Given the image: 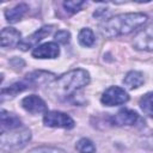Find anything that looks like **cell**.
Wrapping results in <instances>:
<instances>
[{
  "label": "cell",
  "mask_w": 153,
  "mask_h": 153,
  "mask_svg": "<svg viewBox=\"0 0 153 153\" xmlns=\"http://www.w3.org/2000/svg\"><path fill=\"white\" fill-rule=\"evenodd\" d=\"M143 75L141 72H137V71H130L126 74L124 79H123V84L130 88V90H134V88H137L140 87L142 84H143Z\"/></svg>",
  "instance_id": "obj_14"
},
{
  "label": "cell",
  "mask_w": 153,
  "mask_h": 153,
  "mask_svg": "<svg viewBox=\"0 0 153 153\" xmlns=\"http://www.w3.org/2000/svg\"><path fill=\"white\" fill-rule=\"evenodd\" d=\"M148 17L141 12L135 13H122L109 18L100 26V32L104 37L112 38L123 35H128L143 26L147 23Z\"/></svg>",
  "instance_id": "obj_1"
},
{
  "label": "cell",
  "mask_w": 153,
  "mask_h": 153,
  "mask_svg": "<svg viewBox=\"0 0 153 153\" xmlns=\"http://www.w3.org/2000/svg\"><path fill=\"white\" fill-rule=\"evenodd\" d=\"M78 39H79V43L84 47H92L94 44V35H93L92 30L88 27L80 30Z\"/></svg>",
  "instance_id": "obj_16"
},
{
  "label": "cell",
  "mask_w": 153,
  "mask_h": 153,
  "mask_svg": "<svg viewBox=\"0 0 153 153\" xmlns=\"http://www.w3.org/2000/svg\"><path fill=\"white\" fill-rule=\"evenodd\" d=\"M22 106L24 110H26L30 114H42V112L47 111L45 102L36 94H30V96H26L25 98H23Z\"/></svg>",
  "instance_id": "obj_9"
},
{
  "label": "cell",
  "mask_w": 153,
  "mask_h": 153,
  "mask_svg": "<svg viewBox=\"0 0 153 153\" xmlns=\"http://www.w3.org/2000/svg\"><path fill=\"white\" fill-rule=\"evenodd\" d=\"M29 153H66L63 149L57 147H50V146H41L31 149Z\"/></svg>",
  "instance_id": "obj_18"
},
{
  "label": "cell",
  "mask_w": 153,
  "mask_h": 153,
  "mask_svg": "<svg viewBox=\"0 0 153 153\" xmlns=\"http://www.w3.org/2000/svg\"><path fill=\"white\" fill-rule=\"evenodd\" d=\"M85 5L84 1H65L63 2V7L66 8V11L71 12V13H75L78 11H80V8Z\"/></svg>",
  "instance_id": "obj_19"
},
{
  "label": "cell",
  "mask_w": 153,
  "mask_h": 153,
  "mask_svg": "<svg viewBox=\"0 0 153 153\" xmlns=\"http://www.w3.org/2000/svg\"><path fill=\"white\" fill-rule=\"evenodd\" d=\"M0 118H1V131H6V130H12V129H17V128H20L23 127V123L20 121L19 117H17L16 115L13 114H10L7 112L6 110H1V115H0Z\"/></svg>",
  "instance_id": "obj_12"
},
{
  "label": "cell",
  "mask_w": 153,
  "mask_h": 153,
  "mask_svg": "<svg viewBox=\"0 0 153 153\" xmlns=\"http://www.w3.org/2000/svg\"><path fill=\"white\" fill-rule=\"evenodd\" d=\"M60 55L59 44L55 42H47L35 47L32 56L36 59H55Z\"/></svg>",
  "instance_id": "obj_8"
},
{
  "label": "cell",
  "mask_w": 153,
  "mask_h": 153,
  "mask_svg": "<svg viewBox=\"0 0 153 153\" xmlns=\"http://www.w3.org/2000/svg\"><path fill=\"white\" fill-rule=\"evenodd\" d=\"M20 41V32L14 27H4L1 30V47H14Z\"/></svg>",
  "instance_id": "obj_11"
},
{
  "label": "cell",
  "mask_w": 153,
  "mask_h": 153,
  "mask_svg": "<svg viewBox=\"0 0 153 153\" xmlns=\"http://www.w3.org/2000/svg\"><path fill=\"white\" fill-rule=\"evenodd\" d=\"M43 123L47 127L51 128H63V129H72L74 127L73 118L61 111H48L43 116Z\"/></svg>",
  "instance_id": "obj_4"
},
{
  "label": "cell",
  "mask_w": 153,
  "mask_h": 153,
  "mask_svg": "<svg viewBox=\"0 0 153 153\" xmlns=\"http://www.w3.org/2000/svg\"><path fill=\"white\" fill-rule=\"evenodd\" d=\"M90 82V74L81 68L69 71L57 78L51 91L57 97H68Z\"/></svg>",
  "instance_id": "obj_2"
},
{
  "label": "cell",
  "mask_w": 153,
  "mask_h": 153,
  "mask_svg": "<svg viewBox=\"0 0 153 153\" xmlns=\"http://www.w3.org/2000/svg\"><path fill=\"white\" fill-rule=\"evenodd\" d=\"M112 121L116 126H134L140 121V116L134 110L122 109L112 117Z\"/></svg>",
  "instance_id": "obj_10"
},
{
  "label": "cell",
  "mask_w": 153,
  "mask_h": 153,
  "mask_svg": "<svg viewBox=\"0 0 153 153\" xmlns=\"http://www.w3.org/2000/svg\"><path fill=\"white\" fill-rule=\"evenodd\" d=\"M27 10H29V6L26 4H24V2L18 4L14 7L8 8V10L5 11L6 20L10 22V23H17L19 19L23 18V16L27 12Z\"/></svg>",
  "instance_id": "obj_13"
},
{
  "label": "cell",
  "mask_w": 153,
  "mask_h": 153,
  "mask_svg": "<svg viewBox=\"0 0 153 153\" xmlns=\"http://www.w3.org/2000/svg\"><path fill=\"white\" fill-rule=\"evenodd\" d=\"M75 148L79 153H94L96 152V146L93 145V142L88 139H80L76 145Z\"/></svg>",
  "instance_id": "obj_17"
},
{
  "label": "cell",
  "mask_w": 153,
  "mask_h": 153,
  "mask_svg": "<svg viewBox=\"0 0 153 153\" xmlns=\"http://www.w3.org/2000/svg\"><path fill=\"white\" fill-rule=\"evenodd\" d=\"M100 100L106 106H116L127 103L129 100V96L124 91V88L118 86H111L103 92Z\"/></svg>",
  "instance_id": "obj_5"
},
{
  "label": "cell",
  "mask_w": 153,
  "mask_h": 153,
  "mask_svg": "<svg viewBox=\"0 0 153 153\" xmlns=\"http://www.w3.org/2000/svg\"><path fill=\"white\" fill-rule=\"evenodd\" d=\"M139 105L141 110L149 117L153 118V92H148L140 98Z\"/></svg>",
  "instance_id": "obj_15"
},
{
  "label": "cell",
  "mask_w": 153,
  "mask_h": 153,
  "mask_svg": "<svg viewBox=\"0 0 153 153\" xmlns=\"http://www.w3.org/2000/svg\"><path fill=\"white\" fill-rule=\"evenodd\" d=\"M53 29H54L53 25H47V26H43V27L38 29V30L35 31L32 35L27 36L26 38H23V39L19 42L18 48H20L22 50L25 51V50H27V49L35 47L38 42H41L43 38H45L47 36H49V35L51 33Z\"/></svg>",
  "instance_id": "obj_7"
},
{
  "label": "cell",
  "mask_w": 153,
  "mask_h": 153,
  "mask_svg": "<svg viewBox=\"0 0 153 153\" xmlns=\"http://www.w3.org/2000/svg\"><path fill=\"white\" fill-rule=\"evenodd\" d=\"M69 38H71V33L67 31V30H59L56 33H55V41L57 43H61V44H66L69 42Z\"/></svg>",
  "instance_id": "obj_20"
},
{
  "label": "cell",
  "mask_w": 153,
  "mask_h": 153,
  "mask_svg": "<svg viewBox=\"0 0 153 153\" xmlns=\"http://www.w3.org/2000/svg\"><path fill=\"white\" fill-rule=\"evenodd\" d=\"M133 47L137 50L153 51V24L135 35L133 39Z\"/></svg>",
  "instance_id": "obj_6"
},
{
  "label": "cell",
  "mask_w": 153,
  "mask_h": 153,
  "mask_svg": "<svg viewBox=\"0 0 153 153\" xmlns=\"http://www.w3.org/2000/svg\"><path fill=\"white\" fill-rule=\"evenodd\" d=\"M30 139H31V131L29 128L24 126L17 129L1 131V136H0L1 149L5 152L19 149L24 147L30 141Z\"/></svg>",
  "instance_id": "obj_3"
}]
</instances>
